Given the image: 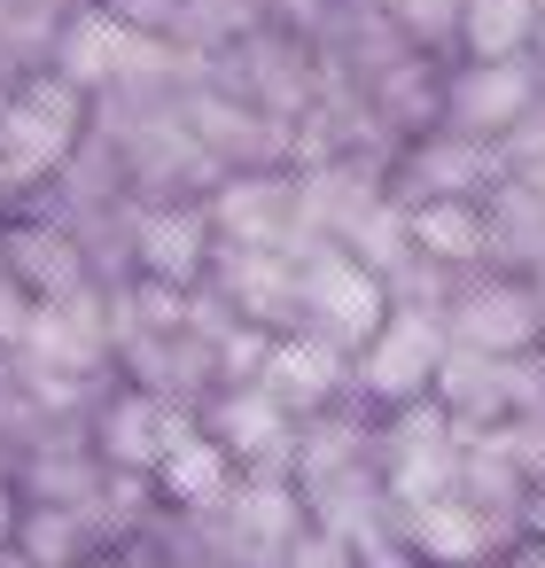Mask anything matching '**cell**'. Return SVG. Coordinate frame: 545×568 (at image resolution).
I'll return each mask as SVG.
<instances>
[{
	"mask_svg": "<svg viewBox=\"0 0 545 568\" xmlns=\"http://www.w3.org/2000/svg\"><path fill=\"white\" fill-rule=\"evenodd\" d=\"M436 366H444V351H436V327H428V320H390V335L366 351V382H374L382 397H413V389H428Z\"/></svg>",
	"mask_w": 545,
	"mask_h": 568,
	"instance_id": "obj_1",
	"label": "cell"
}]
</instances>
